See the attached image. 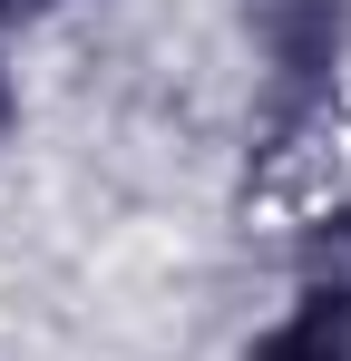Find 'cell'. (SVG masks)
Returning a JSON list of instances; mask_svg holds the SVG:
<instances>
[{
	"mask_svg": "<svg viewBox=\"0 0 351 361\" xmlns=\"http://www.w3.org/2000/svg\"><path fill=\"white\" fill-rule=\"evenodd\" d=\"M254 30H264V59H273V108L312 118V98L332 88L342 68V39H351V0H254Z\"/></svg>",
	"mask_w": 351,
	"mask_h": 361,
	"instance_id": "6da1fadb",
	"label": "cell"
},
{
	"mask_svg": "<svg viewBox=\"0 0 351 361\" xmlns=\"http://www.w3.org/2000/svg\"><path fill=\"white\" fill-rule=\"evenodd\" d=\"M292 264H302V302L332 312V322H351V205L312 215L302 244H292Z\"/></svg>",
	"mask_w": 351,
	"mask_h": 361,
	"instance_id": "7a4b0ae2",
	"label": "cell"
},
{
	"mask_svg": "<svg viewBox=\"0 0 351 361\" xmlns=\"http://www.w3.org/2000/svg\"><path fill=\"white\" fill-rule=\"evenodd\" d=\"M254 361H351V322H332V312H292V322H273L264 342H254Z\"/></svg>",
	"mask_w": 351,
	"mask_h": 361,
	"instance_id": "3957f363",
	"label": "cell"
},
{
	"mask_svg": "<svg viewBox=\"0 0 351 361\" xmlns=\"http://www.w3.org/2000/svg\"><path fill=\"white\" fill-rule=\"evenodd\" d=\"M10 20H30V0H0V30H10Z\"/></svg>",
	"mask_w": 351,
	"mask_h": 361,
	"instance_id": "277c9868",
	"label": "cell"
},
{
	"mask_svg": "<svg viewBox=\"0 0 351 361\" xmlns=\"http://www.w3.org/2000/svg\"><path fill=\"white\" fill-rule=\"evenodd\" d=\"M10 108H20V98H10V78H0V127H10Z\"/></svg>",
	"mask_w": 351,
	"mask_h": 361,
	"instance_id": "5b68a950",
	"label": "cell"
}]
</instances>
